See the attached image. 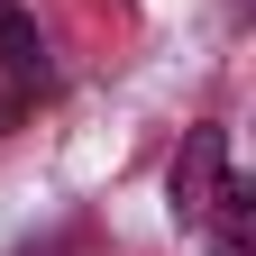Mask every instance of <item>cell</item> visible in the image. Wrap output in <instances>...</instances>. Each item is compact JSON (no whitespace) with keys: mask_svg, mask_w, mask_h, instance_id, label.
Instances as JSON below:
<instances>
[{"mask_svg":"<svg viewBox=\"0 0 256 256\" xmlns=\"http://www.w3.org/2000/svg\"><path fill=\"white\" fill-rule=\"evenodd\" d=\"M0 74H10V92H46V37H37V18L28 10H10V0H0Z\"/></svg>","mask_w":256,"mask_h":256,"instance_id":"cell-2","label":"cell"},{"mask_svg":"<svg viewBox=\"0 0 256 256\" xmlns=\"http://www.w3.org/2000/svg\"><path fill=\"white\" fill-rule=\"evenodd\" d=\"M202 229H210V256H256V192L238 174L220 183V202L202 210Z\"/></svg>","mask_w":256,"mask_h":256,"instance_id":"cell-3","label":"cell"},{"mask_svg":"<svg viewBox=\"0 0 256 256\" xmlns=\"http://www.w3.org/2000/svg\"><path fill=\"white\" fill-rule=\"evenodd\" d=\"M10 110H18V92H0V119H10Z\"/></svg>","mask_w":256,"mask_h":256,"instance_id":"cell-4","label":"cell"},{"mask_svg":"<svg viewBox=\"0 0 256 256\" xmlns=\"http://www.w3.org/2000/svg\"><path fill=\"white\" fill-rule=\"evenodd\" d=\"M220 183H229V128H192L183 156H174V220L202 229V210L220 202Z\"/></svg>","mask_w":256,"mask_h":256,"instance_id":"cell-1","label":"cell"}]
</instances>
